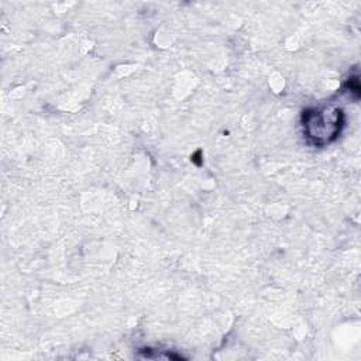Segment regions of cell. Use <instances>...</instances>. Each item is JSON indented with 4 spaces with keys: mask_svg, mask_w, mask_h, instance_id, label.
<instances>
[{
    "mask_svg": "<svg viewBox=\"0 0 361 361\" xmlns=\"http://www.w3.org/2000/svg\"><path fill=\"white\" fill-rule=\"evenodd\" d=\"M344 123L343 111L329 106L322 109H307L302 116V126L306 138L314 145H326L337 138Z\"/></svg>",
    "mask_w": 361,
    "mask_h": 361,
    "instance_id": "obj_1",
    "label": "cell"
}]
</instances>
